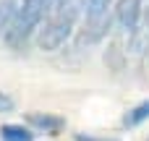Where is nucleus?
Returning a JSON list of instances; mask_svg holds the SVG:
<instances>
[{
    "label": "nucleus",
    "mask_w": 149,
    "mask_h": 141,
    "mask_svg": "<svg viewBox=\"0 0 149 141\" xmlns=\"http://www.w3.org/2000/svg\"><path fill=\"white\" fill-rule=\"evenodd\" d=\"M68 3H71V0H58V5H55V13H58V10H60V8H65V5H68Z\"/></svg>",
    "instance_id": "nucleus-12"
},
{
    "label": "nucleus",
    "mask_w": 149,
    "mask_h": 141,
    "mask_svg": "<svg viewBox=\"0 0 149 141\" xmlns=\"http://www.w3.org/2000/svg\"><path fill=\"white\" fill-rule=\"evenodd\" d=\"M26 123L37 131H45V133H60L65 128V120L60 115H52V113H29Z\"/></svg>",
    "instance_id": "nucleus-4"
},
{
    "label": "nucleus",
    "mask_w": 149,
    "mask_h": 141,
    "mask_svg": "<svg viewBox=\"0 0 149 141\" xmlns=\"http://www.w3.org/2000/svg\"><path fill=\"white\" fill-rule=\"evenodd\" d=\"M73 141H118V139H97V136H89V133H76Z\"/></svg>",
    "instance_id": "nucleus-11"
},
{
    "label": "nucleus",
    "mask_w": 149,
    "mask_h": 141,
    "mask_svg": "<svg viewBox=\"0 0 149 141\" xmlns=\"http://www.w3.org/2000/svg\"><path fill=\"white\" fill-rule=\"evenodd\" d=\"M16 13H18V3H16V0H3V3H0V31H3V34H5L8 26L13 24Z\"/></svg>",
    "instance_id": "nucleus-9"
},
{
    "label": "nucleus",
    "mask_w": 149,
    "mask_h": 141,
    "mask_svg": "<svg viewBox=\"0 0 149 141\" xmlns=\"http://www.w3.org/2000/svg\"><path fill=\"white\" fill-rule=\"evenodd\" d=\"M84 3H86V0H73V3H68L65 8H60V10L45 24V29H39V34H37L39 50L55 52V50H60V47L68 42V37H71L73 29H76L79 16H81V5H84Z\"/></svg>",
    "instance_id": "nucleus-2"
},
{
    "label": "nucleus",
    "mask_w": 149,
    "mask_h": 141,
    "mask_svg": "<svg viewBox=\"0 0 149 141\" xmlns=\"http://www.w3.org/2000/svg\"><path fill=\"white\" fill-rule=\"evenodd\" d=\"M0 139L3 141H34V133L26 126H16V123H5L0 128Z\"/></svg>",
    "instance_id": "nucleus-6"
},
{
    "label": "nucleus",
    "mask_w": 149,
    "mask_h": 141,
    "mask_svg": "<svg viewBox=\"0 0 149 141\" xmlns=\"http://www.w3.org/2000/svg\"><path fill=\"white\" fill-rule=\"evenodd\" d=\"M131 47L136 52H141V50L149 47V10L144 13V24H139V29L131 34Z\"/></svg>",
    "instance_id": "nucleus-7"
},
{
    "label": "nucleus",
    "mask_w": 149,
    "mask_h": 141,
    "mask_svg": "<svg viewBox=\"0 0 149 141\" xmlns=\"http://www.w3.org/2000/svg\"><path fill=\"white\" fill-rule=\"evenodd\" d=\"M113 8V0H86V21H100Z\"/></svg>",
    "instance_id": "nucleus-8"
},
{
    "label": "nucleus",
    "mask_w": 149,
    "mask_h": 141,
    "mask_svg": "<svg viewBox=\"0 0 149 141\" xmlns=\"http://www.w3.org/2000/svg\"><path fill=\"white\" fill-rule=\"evenodd\" d=\"M16 110V102H13V97H8L5 92H0V115H10Z\"/></svg>",
    "instance_id": "nucleus-10"
},
{
    "label": "nucleus",
    "mask_w": 149,
    "mask_h": 141,
    "mask_svg": "<svg viewBox=\"0 0 149 141\" xmlns=\"http://www.w3.org/2000/svg\"><path fill=\"white\" fill-rule=\"evenodd\" d=\"M141 0H118V8H115V18L120 24V29H126L128 34H134L141 24Z\"/></svg>",
    "instance_id": "nucleus-3"
},
{
    "label": "nucleus",
    "mask_w": 149,
    "mask_h": 141,
    "mask_svg": "<svg viewBox=\"0 0 149 141\" xmlns=\"http://www.w3.org/2000/svg\"><path fill=\"white\" fill-rule=\"evenodd\" d=\"M55 5H58V0H21L13 24H10L8 31L3 34L5 42H8L10 47H24L26 39L42 26L45 16H47L50 10H55Z\"/></svg>",
    "instance_id": "nucleus-1"
},
{
    "label": "nucleus",
    "mask_w": 149,
    "mask_h": 141,
    "mask_svg": "<svg viewBox=\"0 0 149 141\" xmlns=\"http://www.w3.org/2000/svg\"><path fill=\"white\" fill-rule=\"evenodd\" d=\"M144 120H149V99L139 102L136 107H131V110L123 115V126H126V128H136V126H141Z\"/></svg>",
    "instance_id": "nucleus-5"
}]
</instances>
